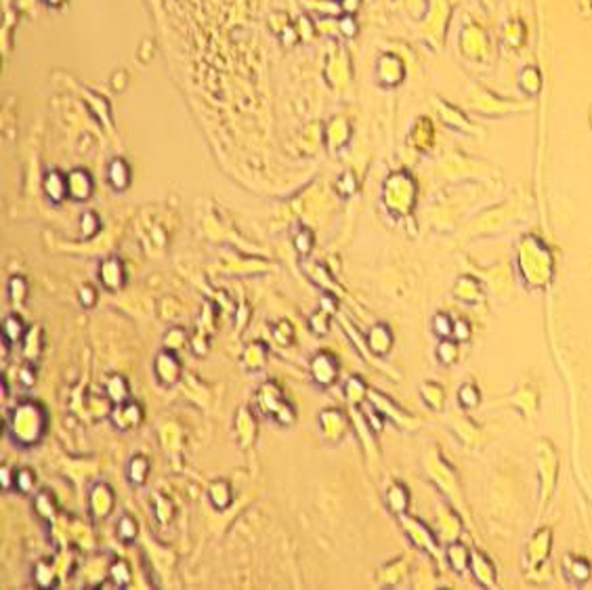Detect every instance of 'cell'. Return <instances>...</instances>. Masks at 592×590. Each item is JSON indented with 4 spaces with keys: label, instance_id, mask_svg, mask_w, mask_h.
<instances>
[{
    "label": "cell",
    "instance_id": "6da1fadb",
    "mask_svg": "<svg viewBox=\"0 0 592 590\" xmlns=\"http://www.w3.org/2000/svg\"><path fill=\"white\" fill-rule=\"evenodd\" d=\"M108 179H110V183H112L114 190H118V192L124 190V187L129 185V181H131L129 164H127L124 160H120V158L112 160V162H110V168H108Z\"/></svg>",
    "mask_w": 592,
    "mask_h": 590
},
{
    "label": "cell",
    "instance_id": "7a4b0ae2",
    "mask_svg": "<svg viewBox=\"0 0 592 590\" xmlns=\"http://www.w3.org/2000/svg\"><path fill=\"white\" fill-rule=\"evenodd\" d=\"M64 2H66V0H42V4H47V6H55V8H57V6H62Z\"/></svg>",
    "mask_w": 592,
    "mask_h": 590
}]
</instances>
